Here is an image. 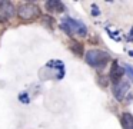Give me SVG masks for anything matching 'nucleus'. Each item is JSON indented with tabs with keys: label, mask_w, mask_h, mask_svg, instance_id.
<instances>
[{
	"label": "nucleus",
	"mask_w": 133,
	"mask_h": 129,
	"mask_svg": "<svg viewBox=\"0 0 133 129\" xmlns=\"http://www.w3.org/2000/svg\"><path fill=\"white\" fill-rule=\"evenodd\" d=\"M62 27L67 32V34H72V33H77L79 36H86L87 34V27L83 24L82 22L75 19H70V17H66L63 20V24Z\"/></svg>",
	"instance_id": "obj_3"
},
{
	"label": "nucleus",
	"mask_w": 133,
	"mask_h": 129,
	"mask_svg": "<svg viewBox=\"0 0 133 129\" xmlns=\"http://www.w3.org/2000/svg\"><path fill=\"white\" fill-rule=\"evenodd\" d=\"M93 14H96V16L99 14V11H97V7H96V6H93Z\"/></svg>",
	"instance_id": "obj_11"
},
{
	"label": "nucleus",
	"mask_w": 133,
	"mask_h": 129,
	"mask_svg": "<svg viewBox=\"0 0 133 129\" xmlns=\"http://www.w3.org/2000/svg\"><path fill=\"white\" fill-rule=\"evenodd\" d=\"M127 89H129V83L119 82V83H116L115 88H113V95H115V97H117L119 100H122L124 96V93L127 92Z\"/></svg>",
	"instance_id": "obj_5"
},
{
	"label": "nucleus",
	"mask_w": 133,
	"mask_h": 129,
	"mask_svg": "<svg viewBox=\"0 0 133 129\" xmlns=\"http://www.w3.org/2000/svg\"><path fill=\"white\" fill-rule=\"evenodd\" d=\"M17 16L20 20H24V22L35 20L40 16V9L35 3H23L17 7Z\"/></svg>",
	"instance_id": "obj_2"
},
{
	"label": "nucleus",
	"mask_w": 133,
	"mask_h": 129,
	"mask_svg": "<svg viewBox=\"0 0 133 129\" xmlns=\"http://www.w3.org/2000/svg\"><path fill=\"white\" fill-rule=\"evenodd\" d=\"M84 59H86V62L89 63L90 66L100 69V67H103V66L109 62L110 57H109V53H106V52L97 50V49H92V50H89L86 53Z\"/></svg>",
	"instance_id": "obj_1"
},
{
	"label": "nucleus",
	"mask_w": 133,
	"mask_h": 129,
	"mask_svg": "<svg viewBox=\"0 0 133 129\" xmlns=\"http://www.w3.org/2000/svg\"><path fill=\"white\" fill-rule=\"evenodd\" d=\"M0 10L3 11V13H6L7 16H12L13 13H15V9H13V6H12V3H9V2H0Z\"/></svg>",
	"instance_id": "obj_9"
},
{
	"label": "nucleus",
	"mask_w": 133,
	"mask_h": 129,
	"mask_svg": "<svg viewBox=\"0 0 133 129\" xmlns=\"http://www.w3.org/2000/svg\"><path fill=\"white\" fill-rule=\"evenodd\" d=\"M44 4H46L47 11H50V13H60V11L64 10V4L59 0H49Z\"/></svg>",
	"instance_id": "obj_6"
},
{
	"label": "nucleus",
	"mask_w": 133,
	"mask_h": 129,
	"mask_svg": "<svg viewBox=\"0 0 133 129\" xmlns=\"http://www.w3.org/2000/svg\"><path fill=\"white\" fill-rule=\"evenodd\" d=\"M69 47L72 49V52H75L76 54H79V56H83V45L79 42H76V40H70L69 42Z\"/></svg>",
	"instance_id": "obj_8"
},
{
	"label": "nucleus",
	"mask_w": 133,
	"mask_h": 129,
	"mask_svg": "<svg viewBox=\"0 0 133 129\" xmlns=\"http://www.w3.org/2000/svg\"><path fill=\"white\" fill-rule=\"evenodd\" d=\"M122 126L123 129H133V115L129 112L122 113Z\"/></svg>",
	"instance_id": "obj_7"
},
{
	"label": "nucleus",
	"mask_w": 133,
	"mask_h": 129,
	"mask_svg": "<svg viewBox=\"0 0 133 129\" xmlns=\"http://www.w3.org/2000/svg\"><path fill=\"white\" fill-rule=\"evenodd\" d=\"M123 75H124V69L117 63V60H113L112 67H110V73H109L110 80H112V82L116 85V83L120 82V79L123 77Z\"/></svg>",
	"instance_id": "obj_4"
},
{
	"label": "nucleus",
	"mask_w": 133,
	"mask_h": 129,
	"mask_svg": "<svg viewBox=\"0 0 133 129\" xmlns=\"http://www.w3.org/2000/svg\"><path fill=\"white\" fill-rule=\"evenodd\" d=\"M20 99H22V100H24L23 103H27V102H29V97H27V95H26V96H24V95H22Z\"/></svg>",
	"instance_id": "obj_10"
}]
</instances>
